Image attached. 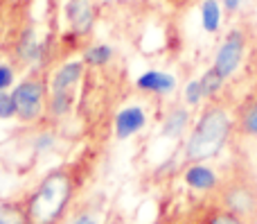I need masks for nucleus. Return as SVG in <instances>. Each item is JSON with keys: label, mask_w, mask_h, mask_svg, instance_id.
I'll use <instances>...</instances> for the list:
<instances>
[{"label": "nucleus", "mask_w": 257, "mask_h": 224, "mask_svg": "<svg viewBox=\"0 0 257 224\" xmlns=\"http://www.w3.org/2000/svg\"><path fill=\"white\" fill-rule=\"evenodd\" d=\"M230 134V118L221 107H210L203 111L199 125L194 127L185 145V159L192 163L212 159L221 152Z\"/></svg>", "instance_id": "f03ea898"}, {"label": "nucleus", "mask_w": 257, "mask_h": 224, "mask_svg": "<svg viewBox=\"0 0 257 224\" xmlns=\"http://www.w3.org/2000/svg\"><path fill=\"white\" fill-rule=\"evenodd\" d=\"M208 224H244V220L230 211H221V213H214Z\"/></svg>", "instance_id": "a211bd4d"}, {"label": "nucleus", "mask_w": 257, "mask_h": 224, "mask_svg": "<svg viewBox=\"0 0 257 224\" xmlns=\"http://www.w3.org/2000/svg\"><path fill=\"white\" fill-rule=\"evenodd\" d=\"M81 72H84V63L81 61H70L66 66H61L57 70V75L52 77V93H68V91H72V86L79 82Z\"/></svg>", "instance_id": "6e6552de"}, {"label": "nucleus", "mask_w": 257, "mask_h": 224, "mask_svg": "<svg viewBox=\"0 0 257 224\" xmlns=\"http://www.w3.org/2000/svg\"><path fill=\"white\" fill-rule=\"evenodd\" d=\"M16 116V104H14V98L5 91H0V118L7 120V118Z\"/></svg>", "instance_id": "f3484780"}, {"label": "nucleus", "mask_w": 257, "mask_h": 224, "mask_svg": "<svg viewBox=\"0 0 257 224\" xmlns=\"http://www.w3.org/2000/svg\"><path fill=\"white\" fill-rule=\"evenodd\" d=\"M145 122H147V118L140 107H126L124 111H120L115 118L117 138H128V136H133L136 131H140L142 127H145Z\"/></svg>", "instance_id": "423d86ee"}, {"label": "nucleus", "mask_w": 257, "mask_h": 224, "mask_svg": "<svg viewBox=\"0 0 257 224\" xmlns=\"http://www.w3.org/2000/svg\"><path fill=\"white\" fill-rule=\"evenodd\" d=\"M221 199L223 206L230 213L244 217L257 215V181L250 175L237 172L232 175L226 184L221 186Z\"/></svg>", "instance_id": "7ed1b4c3"}, {"label": "nucleus", "mask_w": 257, "mask_h": 224, "mask_svg": "<svg viewBox=\"0 0 257 224\" xmlns=\"http://www.w3.org/2000/svg\"><path fill=\"white\" fill-rule=\"evenodd\" d=\"M241 129L248 136H255L257 138V102L248 104V107L241 111Z\"/></svg>", "instance_id": "2eb2a0df"}, {"label": "nucleus", "mask_w": 257, "mask_h": 224, "mask_svg": "<svg viewBox=\"0 0 257 224\" xmlns=\"http://www.w3.org/2000/svg\"><path fill=\"white\" fill-rule=\"evenodd\" d=\"M12 82H14V70L9 66H3V63H0V91L9 89Z\"/></svg>", "instance_id": "aec40b11"}, {"label": "nucleus", "mask_w": 257, "mask_h": 224, "mask_svg": "<svg viewBox=\"0 0 257 224\" xmlns=\"http://www.w3.org/2000/svg\"><path fill=\"white\" fill-rule=\"evenodd\" d=\"M201 21H203L205 32H217L219 21H221V9H219L217 0H205L201 5Z\"/></svg>", "instance_id": "f8f14e48"}, {"label": "nucleus", "mask_w": 257, "mask_h": 224, "mask_svg": "<svg viewBox=\"0 0 257 224\" xmlns=\"http://www.w3.org/2000/svg\"><path fill=\"white\" fill-rule=\"evenodd\" d=\"M72 104V93H52V100H50V113L54 116H63V113L70 111Z\"/></svg>", "instance_id": "4468645a"}, {"label": "nucleus", "mask_w": 257, "mask_h": 224, "mask_svg": "<svg viewBox=\"0 0 257 224\" xmlns=\"http://www.w3.org/2000/svg\"><path fill=\"white\" fill-rule=\"evenodd\" d=\"M185 181L187 186L196 190H212L217 186V175H214L210 168L201 166V163H194L192 168H187L185 172Z\"/></svg>", "instance_id": "9d476101"}, {"label": "nucleus", "mask_w": 257, "mask_h": 224, "mask_svg": "<svg viewBox=\"0 0 257 224\" xmlns=\"http://www.w3.org/2000/svg\"><path fill=\"white\" fill-rule=\"evenodd\" d=\"M14 104H16V116L23 122H32L41 116L45 102V84L41 77H27L14 89L12 93Z\"/></svg>", "instance_id": "20e7f679"}, {"label": "nucleus", "mask_w": 257, "mask_h": 224, "mask_svg": "<svg viewBox=\"0 0 257 224\" xmlns=\"http://www.w3.org/2000/svg\"><path fill=\"white\" fill-rule=\"evenodd\" d=\"M239 3H241V0H223V7L230 9V12H235V9L239 7Z\"/></svg>", "instance_id": "4be33fe9"}, {"label": "nucleus", "mask_w": 257, "mask_h": 224, "mask_svg": "<svg viewBox=\"0 0 257 224\" xmlns=\"http://www.w3.org/2000/svg\"><path fill=\"white\" fill-rule=\"evenodd\" d=\"M201 98H203V93H201V84L199 82H190L185 89V100L187 104H199Z\"/></svg>", "instance_id": "6ab92c4d"}, {"label": "nucleus", "mask_w": 257, "mask_h": 224, "mask_svg": "<svg viewBox=\"0 0 257 224\" xmlns=\"http://www.w3.org/2000/svg\"><path fill=\"white\" fill-rule=\"evenodd\" d=\"M72 224H97V222H95L90 215H79V217H77V220L72 222Z\"/></svg>", "instance_id": "412c9836"}, {"label": "nucleus", "mask_w": 257, "mask_h": 224, "mask_svg": "<svg viewBox=\"0 0 257 224\" xmlns=\"http://www.w3.org/2000/svg\"><path fill=\"white\" fill-rule=\"evenodd\" d=\"M176 82H174L172 75L167 72H158V70H149L145 75L138 77V89L142 91H154V93H169L174 91Z\"/></svg>", "instance_id": "1a4fd4ad"}, {"label": "nucleus", "mask_w": 257, "mask_h": 224, "mask_svg": "<svg viewBox=\"0 0 257 224\" xmlns=\"http://www.w3.org/2000/svg\"><path fill=\"white\" fill-rule=\"evenodd\" d=\"M113 50L108 48V45H95V48H90L88 52H86V61L90 63V66H104V63L111 59Z\"/></svg>", "instance_id": "dca6fc26"}, {"label": "nucleus", "mask_w": 257, "mask_h": 224, "mask_svg": "<svg viewBox=\"0 0 257 224\" xmlns=\"http://www.w3.org/2000/svg\"><path fill=\"white\" fill-rule=\"evenodd\" d=\"M244 48H246V36L239 30L230 32L228 39L223 41V45L217 52V59H214V68L219 70V75L223 80L237 70V66L241 63V57H244Z\"/></svg>", "instance_id": "39448f33"}, {"label": "nucleus", "mask_w": 257, "mask_h": 224, "mask_svg": "<svg viewBox=\"0 0 257 224\" xmlns=\"http://www.w3.org/2000/svg\"><path fill=\"white\" fill-rule=\"evenodd\" d=\"M187 120H190V113H187L185 109H174V111L167 116V120H165L163 134L169 136V138H176V136L183 134V129H185V125H187Z\"/></svg>", "instance_id": "9b49d317"}, {"label": "nucleus", "mask_w": 257, "mask_h": 224, "mask_svg": "<svg viewBox=\"0 0 257 224\" xmlns=\"http://www.w3.org/2000/svg\"><path fill=\"white\" fill-rule=\"evenodd\" d=\"M199 84H201V93H203V98H210V95H214V93H217V91L223 86V77L219 75V70L212 66V68H210V70L199 80Z\"/></svg>", "instance_id": "ddd939ff"}, {"label": "nucleus", "mask_w": 257, "mask_h": 224, "mask_svg": "<svg viewBox=\"0 0 257 224\" xmlns=\"http://www.w3.org/2000/svg\"><path fill=\"white\" fill-rule=\"evenodd\" d=\"M72 202V177L66 170H54L36 186L23 208L25 224H61Z\"/></svg>", "instance_id": "f257e3e1"}, {"label": "nucleus", "mask_w": 257, "mask_h": 224, "mask_svg": "<svg viewBox=\"0 0 257 224\" xmlns=\"http://www.w3.org/2000/svg\"><path fill=\"white\" fill-rule=\"evenodd\" d=\"M68 18L72 23V30L86 34L93 25V7H90L88 0H70L68 3Z\"/></svg>", "instance_id": "0eeeda50"}]
</instances>
